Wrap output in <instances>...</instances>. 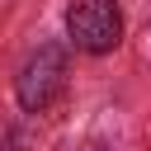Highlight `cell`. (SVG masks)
Masks as SVG:
<instances>
[{
    "mask_svg": "<svg viewBox=\"0 0 151 151\" xmlns=\"http://www.w3.org/2000/svg\"><path fill=\"white\" fill-rule=\"evenodd\" d=\"M66 38L90 52V57H104L118 47L123 38V14L113 0H71L66 5Z\"/></svg>",
    "mask_w": 151,
    "mask_h": 151,
    "instance_id": "cell-1",
    "label": "cell"
},
{
    "mask_svg": "<svg viewBox=\"0 0 151 151\" xmlns=\"http://www.w3.org/2000/svg\"><path fill=\"white\" fill-rule=\"evenodd\" d=\"M61 85H66V52H61V42H42V47L28 52V61L19 66L14 94H19V104H24L28 113H38V109H47V104L61 94Z\"/></svg>",
    "mask_w": 151,
    "mask_h": 151,
    "instance_id": "cell-2",
    "label": "cell"
}]
</instances>
